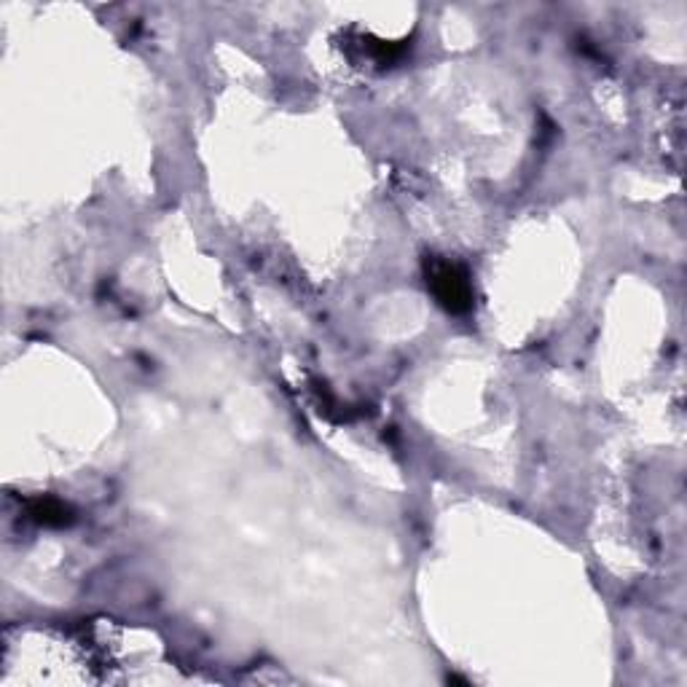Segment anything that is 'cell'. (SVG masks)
Wrapping results in <instances>:
<instances>
[{"instance_id": "cell-1", "label": "cell", "mask_w": 687, "mask_h": 687, "mask_svg": "<svg viewBox=\"0 0 687 687\" xmlns=\"http://www.w3.org/2000/svg\"><path fill=\"white\" fill-rule=\"evenodd\" d=\"M424 277H428V288L443 309L451 311V315H465V311L473 309V282H470L465 266L438 258V255H428L424 258Z\"/></svg>"}, {"instance_id": "cell-2", "label": "cell", "mask_w": 687, "mask_h": 687, "mask_svg": "<svg viewBox=\"0 0 687 687\" xmlns=\"http://www.w3.org/2000/svg\"><path fill=\"white\" fill-rule=\"evenodd\" d=\"M30 516L43 526H67L73 521L71 508H67V505H62L60 499H54V497L33 499Z\"/></svg>"}]
</instances>
